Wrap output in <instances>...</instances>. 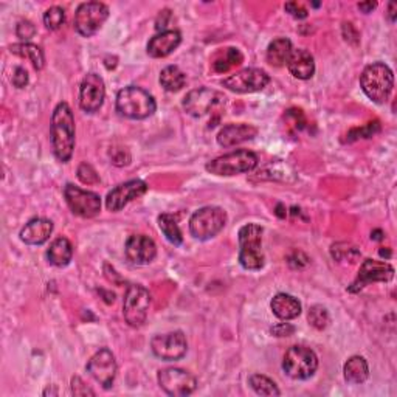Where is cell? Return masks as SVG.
Wrapping results in <instances>:
<instances>
[{
  "instance_id": "cell-24",
  "label": "cell",
  "mask_w": 397,
  "mask_h": 397,
  "mask_svg": "<svg viewBox=\"0 0 397 397\" xmlns=\"http://www.w3.org/2000/svg\"><path fill=\"white\" fill-rule=\"evenodd\" d=\"M270 307H272L273 314L278 319L284 321L295 320L296 316H300L301 314V303L289 294L275 295L272 303H270Z\"/></svg>"
},
{
  "instance_id": "cell-11",
  "label": "cell",
  "mask_w": 397,
  "mask_h": 397,
  "mask_svg": "<svg viewBox=\"0 0 397 397\" xmlns=\"http://www.w3.org/2000/svg\"><path fill=\"white\" fill-rule=\"evenodd\" d=\"M158 385L164 393L173 397H185L196 391L197 379L187 369L164 368L157 374Z\"/></svg>"
},
{
  "instance_id": "cell-9",
  "label": "cell",
  "mask_w": 397,
  "mask_h": 397,
  "mask_svg": "<svg viewBox=\"0 0 397 397\" xmlns=\"http://www.w3.org/2000/svg\"><path fill=\"white\" fill-rule=\"evenodd\" d=\"M151 294L140 284H132L128 287L123 301V316L130 328H140L148 319L151 307Z\"/></svg>"
},
{
  "instance_id": "cell-23",
  "label": "cell",
  "mask_w": 397,
  "mask_h": 397,
  "mask_svg": "<svg viewBox=\"0 0 397 397\" xmlns=\"http://www.w3.org/2000/svg\"><path fill=\"white\" fill-rule=\"evenodd\" d=\"M286 65L290 74H292V76L303 79V81L310 79L315 74L314 56L310 55V51H307L306 49L292 50Z\"/></svg>"
},
{
  "instance_id": "cell-29",
  "label": "cell",
  "mask_w": 397,
  "mask_h": 397,
  "mask_svg": "<svg viewBox=\"0 0 397 397\" xmlns=\"http://www.w3.org/2000/svg\"><path fill=\"white\" fill-rule=\"evenodd\" d=\"M242 61H244L242 53L235 47H230L217 53L213 61V69L217 74H225V71L236 67V65H241Z\"/></svg>"
},
{
  "instance_id": "cell-51",
  "label": "cell",
  "mask_w": 397,
  "mask_h": 397,
  "mask_svg": "<svg viewBox=\"0 0 397 397\" xmlns=\"http://www.w3.org/2000/svg\"><path fill=\"white\" fill-rule=\"evenodd\" d=\"M44 396H49V394H53V396H56L58 394V389H50V387L45 389V391L42 393Z\"/></svg>"
},
{
  "instance_id": "cell-30",
  "label": "cell",
  "mask_w": 397,
  "mask_h": 397,
  "mask_svg": "<svg viewBox=\"0 0 397 397\" xmlns=\"http://www.w3.org/2000/svg\"><path fill=\"white\" fill-rule=\"evenodd\" d=\"M160 84L164 90L178 92L187 84V75L177 67V65H168L160 74Z\"/></svg>"
},
{
  "instance_id": "cell-33",
  "label": "cell",
  "mask_w": 397,
  "mask_h": 397,
  "mask_svg": "<svg viewBox=\"0 0 397 397\" xmlns=\"http://www.w3.org/2000/svg\"><path fill=\"white\" fill-rule=\"evenodd\" d=\"M307 320L315 329H319V330L326 329L329 324V314H328L326 307L320 306V304H315V306L309 309Z\"/></svg>"
},
{
  "instance_id": "cell-47",
  "label": "cell",
  "mask_w": 397,
  "mask_h": 397,
  "mask_svg": "<svg viewBox=\"0 0 397 397\" xmlns=\"http://www.w3.org/2000/svg\"><path fill=\"white\" fill-rule=\"evenodd\" d=\"M374 8H377V2H360L359 3V10L368 15V12H371Z\"/></svg>"
},
{
  "instance_id": "cell-2",
  "label": "cell",
  "mask_w": 397,
  "mask_h": 397,
  "mask_svg": "<svg viewBox=\"0 0 397 397\" xmlns=\"http://www.w3.org/2000/svg\"><path fill=\"white\" fill-rule=\"evenodd\" d=\"M117 112L129 120H144L154 114L157 103L154 96L137 85H128L117 95Z\"/></svg>"
},
{
  "instance_id": "cell-6",
  "label": "cell",
  "mask_w": 397,
  "mask_h": 397,
  "mask_svg": "<svg viewBox=\"0 0 397 397\" xmlns=\"http://www.w3.org/2000/svg\"><path fill=\"white\" fill-rule=\"evenodd\" d=\"M225 101H227V98L221 92L208 87H198L196 90H191L183 98L182 105L189 117L205 118L219 114L223 109Z\"/></svg>"
},
{
  "instance_id": "cell-16",
  "label": "cell",
  "mask_w": 397,
  "mask_h": 397,
  "mask_svg": "<svg viewBox=\"0 0 397 397\" xmlns=\"http://www.w3.org/2000/svg\"><path fill=\"white\" fill-rule=\"evenodd\" d=\"M393 276L394 267L391 264L375 260H365L362 262L355 281L349 286V292H359V290L371 282H388L393 280Z\"/></svg>"
},
{
  "instance_id": "cell-20",
  "label": "cell",
  "mask_w": 397,
  "mask_h": 397,
  "mask_svg": "<svg viewBox=\"0 0 397 397\" xmlns=\"http://www.w3.org/2000/svg\"><path fill=\"white\" fill-rule=\"evenodd\" d=\"M257 135V129L255 126L246 124V123H236V124H227L219 130L217 134V143L222 148H231L237 146V144L246 143L253 140Z\"/></svg>"
},
{
  "instance_id": "cell-27",
  "label": "cell",
  "mask_w": 397,
  "mask_h": 397,
  "mask_svg": "<svg viewBox=\"0 0 397 397\" xmlns=\"http://www.w3.org/2000/svg\"><path fill=\"white\" fill-rule=\"evenodd\" d=\"M292 50V42L287 37H278L269 44L267 62L273 65V67H282L284 64H287V59Z\"/></svg>"
},
{
  "instance_id": "cell-17",
  "label": "cell",
  "mask_w": 397,
  "mask_h": 397,
  "mask_svg": "<svg viewBox=\"0 0 397 397\" xmlns=\"http://www.w3.org/2000/svg\"><path fill=\"white\" fill-rule=\"evenodd\" d=\"M105 85L103 78L96 74L85 75L79 87V105L87 114H95L104 103Z\"/></svg>"
},
{
  "instance_id": "cell-50",
  "label": "cell",
  "mask_w": 397,
  "mask_h": 397,
  "mask_svg": "<svg viewBox=\"0 0 397 397\" xmlns=\"http://www.w3.org/2000/svg\"><path fill=\"white\" fill-rule=\"evenodd\" d=\"M379 255L382 256V257H391V251H389L388 248H380V251H379Z\"/></svg>"
},
{
  "instance_id": "cell-28",
  "label": "cell",
  "mask_w": 397,
  "mask_h": 397,
  "mask_svg": "<svg viewBox=\"0 0 397 397\" xmlns=\"http://www.w3.org/2000/svg\"><path fill=\"white\" fill-rule=\"evenodd\" d=\"M11 55H16L19 58H24L26 61L33 64V67L36 70H42L45 65V56L41 47H37L35 44L30 42H21V44H12L10 47Z\"/></svg>"
},
{
  "instance_id": "cell-10",
  "label": "cell",
  "mask_w": 397,
  "mask_h": 397,
  "mask_svg": "<svg viewBox=\"0 0 397 397\" xmlns=\"http://www.w3.org/2000/svg\"><path fill=\"white\" fill-rule=\"evenodd\" d=\"M109 17L108 5L101 2H84L75 12V30L84 37L94 36Z\"/></svg>"
},
{
  "instance_id": "cell-19",
  "label": "cell",
  "mask_w": 397,
  "mask_h": 397,
  "mask_svg": "<svg viewBox=\"0 0 397 397\" xmlns=\"http://www.w3.org/2000/svg\"><path fill=\"white\" fill-rule=\"evenodd\" d=\"M126 257L137 266H148L157 256V246L149 236L132 235L124 246Z\"/></svg>"
},
{
  "instance_id": "cell-18",
  "label": "cell",
  "mask_w": 397,
  "mask_h": 397,
  "mask_svg": "<svg viewBox=\"0 0 397 397\" xmlns=\"http://www.w3.org/2000/svg\"><path fill=\"white\" fill-rule=\"evenodd\" d=\"M148 188H149L148 183L138 180V178L118 185V187L109 191L108 197H105V208L112 211V213L121 211L126 205L146 194Z\"/></svg>"
},
{
  "instance_id": "cell-35",
  "label": "cell",
  "mask_w": 397,
  "mask_h": 397,
  "mask_svg": "<svg viewBox=\"0 0 397 397\" xmlns=\"http://www.w3.org/2000/svg\"><path fill=\"white\" fill-rule=\"evenodd\" d=\"M377 132H380V123H379V121L368 123L366 126H363V128H355V129H353V130H349L348 142L359 140V138L374 137V135L377 134Z\"/></svg>"
},
{
  "instance_id": "cell-49",
  "label": "cell",
  "mask_w": 397,
  "mask_h": 397,
  "mask_svg": "<svg viewBox=\"0 0 397 397\" xmlns=\"http://www.w3.org/2000/svg\"><path fill=\"white\" fill-rule=\"evenodd\" d=\"M371 239H374V241H380V239H383V231H380V230H374L373 233H371Z\"/></svg>"
},
{
  "instance_id": "cell-44",
  "label": "cell",
  "mask_w": 397,
  "mask_h": 397,
  "mask_svg": "<svg viewBox=\"0 0 397 397\" xmlns=\"http://www.w3.org/2000/svg\"><path fill=\"white\" fill-rule=\"evenodd\" d=\"M295 332V328L290 323H280L272 328V334L275 337H289Z\"/></svg>"
},
{
  "instance_id": "cell-36",
  "label": "cell",
  "mask_w": 397,
  "mask_h": 397,
  "mask_svg": "<svg viewBox=\"0 0 397 397\" xmlns=\"http://www.w3.org/2000/svg\"><path fill=\"white\" fill-rule=\"evenodd\" d=\"M343 247H345V248H340L339 244H335V246H332V250H330V253H332L334 260L345 261L346 257H348L349 262H355L357 257L360 256V251L357 250L355 247L349 246V244H343Z\"/></svg>"
},
{
  "instance_id": "cell-12",
  "label": "cell",
  "mask_w": 397,
  "mask_h": 397,
  "mask_svg": "<svg viewBox=\"0 0 397 397\" xmlns=\"http://www.w3.org/2000/svg\"><path fill=\"white\" fill-rule=\"evenodd\" d=\"M64 197L71 213L84 219H92L101 211V197L94 191H85L69 183L64 188Z\"/></svg>"
},
{
  "instance_id": "cell-14",
  "label": "cell",
  "mask_w": 397,
  "mask_h": 397,
  "mask_svg": "<svg viewBox=\"0 0 397 397\" xmlns=\"http://www.w3.org/2000/svg\"><path fill=\"white\" fill-rule=\"evenodd\" d=\"M151 349L162 360H180L187 354L188 341L182 330H174V332L158 334L152 337Z\"/></svg>"
},
{
  "instance_id": "cell-26",
  "label": "cell",
  "mask_w": 397,
  "mask_h": 397,
  "mask_svg": "<svg viewBox=\"0 0 397 397\" xmlns=\"http://www.w3.org/2000/svg\"><path fill=\"white\" fill-rule=\"evenodd\" d=\"M343 374H345V380L348 383L359 385L369 377L368 362L362 355H353L343 366Z\"/></svg>"
},
{
  "instance_id": "cell-34",
  "label": "cell",
  "mask_w": 397,
  "mask_h": 397,
  "mask_svg": "<svg viewBox=\"0 0 397 397\" xmlns=\"http://www.w3.org/2000/svg\"><path fill=\"white\" fill-rule=\"evenodd\" d=\"M64 22H65V11L61 6H51V8L44 12V25L51 31L61 28Z\"/></svg>"
},
{
  "instance_id": "cell-8",
  "label": "cell",
  "mask_w": 397,
  "mask_h": 397,
  "mask_svg": "<svg viewBox=\"0 0 397 397\" xmlns=\"http://www.w3.org/2000/svg\"><path fill=\"white\" fill-rule=\"evenodd\" d=\"M319 368V357L310 348L296 345L289 348L284 354L282 369L290 379L307 380L312 377Z\"/></svg>"
},
{
  "instance_id": "cell-45",
  "label": "cell",
  "mask_w": 397,
  "mask_h": 397,
  "mask_svg": "<svg viewBox=\"0 0 397 397\" xmlns=\"http://www.w3.org/2000/svg\"><path fill=\"white\" fill-rule=\"evenodd\" d=\"M168 19H171V11L169 10L160 11V15H158V17H157V25H155V28L160 33L164 31V28H167Z\"/></svg>"
},
{
  "instance_id": "cell-7",
  "label": "cell",
  "mask_w": 397,
  "mask_h": 397,
  "mask_svg": "<svg viewBox=\"0 0 397 397\" xmlns=\"http://www.w3.org/2000/svg\"><path fill=\"white\" fill-rule=\"evenodd\" d=\"M227 225V213L221 207H203L189 219V231L196 239H213Z\"/></svg>"
},
{
  "instance_id": "cell-31",
  "label": "cell",
  "mask_w": 397,
  "mask_h": 397,
  "mask_svg": "<svg viewBox=\"0 0 397 397\" xmlns=\"http://www.w3.org/2000/svg\"><path fill=\"white\" fill-rule=\"evenodd\" d=\"M158 227H160L162 233L164 235V237L173 244V246H182L183 242V236L180 227L177 223V217L173 214H160L158 216Z\"/></svg>"
},
{
  "instance_id": "cell-21",
  "label": "cell",
  "mask_w": 397,
  "mask_h": 397,
  "mask_svg": "<svg viewBox=\"0 0 397 397\" xmlns=\"http://www.w3.org/2000/svg\"><path fill=\"white\" fill-rule=\"evenodd\" d=\"M182 42V35L177 30H164L151 37L148 42V55L151 58H167L174 50H177Z\"/></svg>"
},
{
  "instance_id": "cell-43",
  "label": "cell",
  "mask_w": 397,
  "mask_h": 397,
  "mask_svg": "<svg viewBox=\"0 0 397 397\" xmlns=\"http://www.w3.org/2000/svg\"><path fill=\"white\" fill-rule=\"evenodd\" d=\"M284 8H286V11L289 12L290 16H294L295 19H304V17H307V10L304 8L303 5H298L296 2H289V3H286V6H284Z\"/></svg>"
},
{
  "instance_id": "cell-32",
  "label": "cell",
  "mask_w": 397,
  "mask_h": 397,
  "mask_svg": "<svg viewBox=\"0 0 397 397\" xmlns=\"http://www.w3.org/2000/svg\"><path fill=\"white\" fill-rule=\"evenodd\" d=\"M248 383H250V387L255 389V393L260 396H280L281 394L280 388L276 387V383L272 379H269L267 375H262V374L250 375Z\"/></svg>"
},
{
  "instance_id": "cell-42",
  "label": "cell",
  "mask_w": 397,
  "mask_h": 397,
  "mask_svg": "<svg viewBox=\"0 0 397 397\" xmlns=\"http://www.w3.org/2000/svg\"><path fill=\"white\" fill-rule=\"evenodd\" d=\"M12 85L17 89H24L26 84H28V74L24 67H16L15 74H12Z\"/></svg>"
},
{
  "instance_id": "cell-1",
  "label": "cell",
  "mask_w": 397,
  "mask_h": 397,
  "mask_svg": "<svg viewBox=\"0 0 397 397\" xmlns=\"http://www.w3.org/2000/svg\"><path fill=\"white\" fill-rule=\"evenodd\" d=\"M75 117L67 103H59L51 115L50 140L53 154L61 163H67L75 151Z\"/></svg>"
},
{
  "instance_id": "cell-3",
  "label": "cell",
  "mask_w": 397,
  "mask_h": 397,
  "mask_svg": "<svg viewBox=\"0 0 397 397\" xmlns=\"http://www.w3.org/2000/svg\"><path fill=\"white\" fill-rule=\"evenodd\" d=\"M360 85L365 95L377 104H383L394 87L393 70L383 62L369 64L360 75Z\"/></svg>"
},
{
  "instance_id": "cell-4",
  "label": "cell",
  "mask_w": 397,
  "mask_h": 397,
  "mask_svg": "<svg viewBox=\"0 0 397 397\" xmlns=\"http://www.w3.org/2000/svg\"><path fill=\"white\" fill-rule=\"evenodd\" d=\"M264 228L257 223H246L237 233L239 239V262L246 270H261L264 267L262 251Z\"/></svg>"
},
{
  "instance_id": "cell-37",
  "label": "cell",
  "mask_w": 397,
  "mask_h": 397,
  "mask_svg": "<svg viewBox=\"0 0 397 397\" xmlns=\"http://www.w3.org/2000/svg\"><path fill=\"white\" fill-rule=\"evenodd\" d=\"M78 178L81 180L84 185H96L99 183V176L96 171L94 169V167L89 163H81L78 167Z\"/></svg>"
},
{
  "instance_id": "cell-48",
  "label": "cell",
  "mask_w": 397,
  "mask_h": 397,
  "mask_svg": "<svg viewBox=\"0 0 397 397\" xmlns=\"http://www.w3.org/2000/svg\"><path fill=\"white\" fill-rule=\"evenodd\" d=\"M286 214H287L286 207H284L282 203L278 205V207H276V216H278V217H281V219H284V217H286Z\"/></svg>"
},
{
  "instance_id": "cell-38",
  "label": "cell",
  "mask_w": 397,
  "mask_h": 397,
  "mask_svg": "<svg viewBox=\"0 0 397 397\" xmlns=\"http://www.w3.org/2000/svg\"><path fill=\"white\" fill-rule=\"evenodd\" d=\"M16 35L24 42L30 41V39L36 35V26L30 21H21L16 26Z\"/></svg>"
},
{
  "instance_id": "cell-40",
  "label": "cell",
  "mask_w": 397,
  "mask_h": 397,
  "mask_svg": "<svg viewBox=\"0 0 397 397\" xmlns=\"http://www.w3.org/2000/svg\"><path fill=\"white\" fill-rule=\"evenodd\" d=\"M286 121H292L295 130H301L304 128V124H306V118H304L303 112L300 109H290L287 110L286 114Z\"/></svg>"
},
{
  "instance_id": "cell-39",
  "label": "cell",
  "mask_w": 397,
  "mask_h": 397,
  "mask_svg": "<svg viewBox=\"0 0 397 397\" xmlns=\"http://www.w3.org/2000/svg\"><path fill=\"white\" fill-rule=\"evenodd\" d=\"M71 394L74 396H95V391L84 383L81 377L75 375L71 379Z\"/></svg>"
},
{
  "instance_id": "cell-15",
  "label": "cell",
  "mask_w": 397,
  "mask_h": 397,
  "mask_svg": "<svg viewBox=\"0 0 397 397\" xmlns=\"http://www.w3.org/2000/svg\"><path fill=\"white\" fill-rule=\"evenodd\" d=\"M87 373L101 385L104 389L112 388L117 377V360L112 350L108 348L99 349L98 353L90 357L87 362Z\"/></svg>"
},
{
  "instance_id": "cell-41",
  "label": "cell",
  "mask_w": 397,
  "mask_h": 397,
  "mask_svg": "<svg viewBox=\"0 0 397 397\" xmlns=\"http://www.w3.org/2000/svg\"><path fill=\"white\" fill-rule=\"evenodd\" d=\"M343 36H345V41L353 45H359L360 42V35L359 31L355 30V26L353 24H343Z\"/></svg>"
},
{
  "instance_id": "cell-13",
  "label": "cell",
  "mask_w": 397,
  "mask_h": 397,
  "mask_svg": "<svg viewBox=\"0 0 397 397\" xmlns=\"http://www.w3.org/2000/svg\"><path fill=\"white\" fill-rule=\"evenodd\" d=\"M270 76L261 69H244L230 75L222 81L223 87L235 92V94H255L267 87Z\"/></svg>"
},
{
  "instance_id": "cell-5",
  "label": "cell",
  "mask_w": 397,
  "mask_h": 397,
  "mask_svg": "<svg viewBox=\"0 0 397 397\" xmlns=\"http://www.w3.org/2000/svg\"><path fill=\"white\" fill-rule=\"evenodd\" d=\"M257 162L260 160H257V155L255 152L248 149H239L208 162L205 169L214 176L231 177L250 173V171H253L257 167Z\"/></svg>"
},
{
  "instance_id": "cell-46",
  "label": "cell",
  "mask_w": 397,
  "mask_h": 397,
  "mask_svg": "<svg viewBox=\"0 0 397 397\" xmlns=\"http://www.w3.org/2000/svg\"><path fill=\"white\" fill-rule=\"evenodd\" d=\"M388 21L389 22H396V17H397V5L396 2H389L388 3Z\"/></svg>"
},
{
  "instance_id": "cell-25",
  "label": "cell",
  "mask_w": 397,
  "mask_h": 397,
  "mask_svg": "<svg viewBox=\"0 0 397 397\" xmlns=\"http://www.w3.org/2000/svg\"><path fill=\"white\" fill-rule=\"evenodd\" d=\"M47 257L50 264L55 267H65L69 266L71 257H74V246L67 237H58L51 242V246L47 251Z\"/></svg>"
},
{
  "instance_id": "cell-22",
  "label": "cell",
  "mask_w": 397,
  "mask_h": 397,
  "mask_svg": "<svg viewBox=\"0 0 397 397\" xmlns=\"http://www.w3.org/2000/svg\"><path fill=\"white\" fill-rule=\"evenodd\" d=\"M53 233V222L44 217H36L30 222L25 223V227L21 230V241L26 246H42V244L50 239Z\"/></svg>"
}]
</instances>
